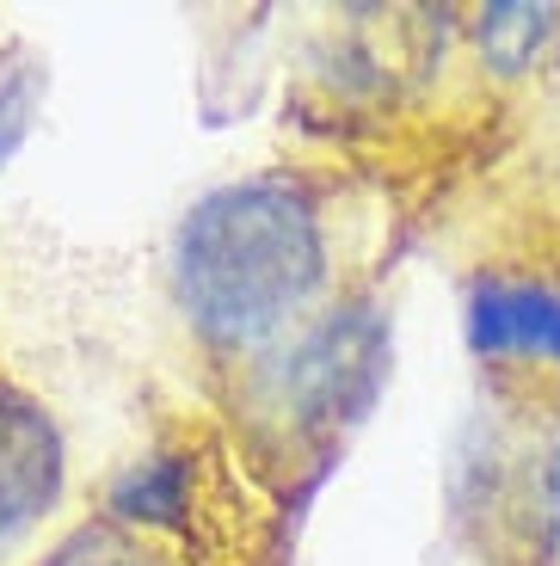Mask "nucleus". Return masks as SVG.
<instances>
[{"label": "nucleus", "mask_w": 560, "mask_h": 566, "mask_svg": "<svg viewBox=\"0 0 560 566\" xmlns=\"http://www.w3.org/2000/svg\"><path fill=\"white\" fill-rule=\"evenodd\" d=\"M321 283L326 228L290 172L216 185L173 234V296L216 357H252L283 339Z\"/></svg>", "instance_id": "obj_1"}, {"label": "nucleus", "mask_w": 560, "mask_h": 566, "mask_svg": "<svg viewBox=\"0 0 560 566\" xmlns=\"http://www.w3.org/2000/svg\"><path fill=\"white\" fill-rule=\"evenodd\" d=\"M382 369H388V339L376 308L370 302L326 308L283 357V412H295L309 438H333L339 419H357L376 400Z\"/></svg>", "instance_id": "obj_2"}, {"label": "nucleus", "mask_w": 560, "mask_h": 566, "mask_svg": "<svg viewBox=\"0 0 560 566\" xmlns=\"http://www.w3.org/2000/svg\"><path fill=\"white\" fill-rule=\"evenodd\" d=\"M463 333L480 369L560 382V271H475L463 302Z\"/></svg>", "instance_id": "obj_3"}, {"label": "nucleus", "mask_w": 560, "mask_h": 566, "mask_svg": "<svg viewBox=\"0 0 560 566\" xmlns=\"http://www.w3.org/2000/svg\"><path fill=\"white\" fill-rule=\"evenodd\" d=\"M62 431L31 395L0 382V554L62 499Z\"/></svg>", "instance_id": "obj_4"}, {"label": "nucleus", "mask_w": 560, "mask_h": 566, "mask_svg": "<svg viewBox=\"0 0 560 566\" xmlns=\"http://www.w3.org/2000/svg\"><path fill=\"white\" fill-rule=\"evenodd\" d=\"M475 50L499 81H518L548 56V43L560 38V13L554 7H530V0H492L475 13Z\"/></svg>", "instance_id": "obj_5"}, {"label": "nucleus", "mask_w": 560, "mask_h": 566, "mask_svg": "<svg viewBox=\"0 0 560 566\" xmlns=\"http://www.w3.org/2000/svg\"><path fill=\"white\" fill-rule=\"evenodd\" d=\"M191 505V462L185 455H142L105 493V511L117 524H142V530H173Z\"/></svg>", "instance_id": "obj_6"}, {"label": "nucleus", "mask_w": 560, "mask_h": 566, "mask_svg": "<svg viewBox=\"0 0 560 566\" xmlns=\"http://www.w3.org/2000/svg\"><path fill=\"white\" fill-rule=\"evenodd\" d=\"M43 86H50V74H43V62L31 50H7L0 56V167H13V155L38 129Z\"/></svg>", "instance_id": "obj_7"}, {"label": "nucleus", "mask_w": 560, "mask_h": 566, "mask_svg": "<svg viewBox=\"0 0 560 566\" xmlns=\"http://www.w3.org/2000/svg\"><path fill=\"white\" fill-rule=\"evenodd\" d=\"M530 493H536V517L548 524V536H560V431L548 438V450L536 455V481H530Z\"/></svg>", "instance_id": "obj_8"}]
</instances>
